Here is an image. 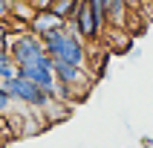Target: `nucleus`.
Instances as JSON below:
<instances>
[{"mask_svg":"<svg viewBox=\"0 0 153 148\" xmlns=\"http://www.w3.org/2000/svg\"><path fill=\"white\" fill-rule=\"evenodd\" d=\"M150 148H153V145H150Z\"/></svg>","mask_w":153,"mask_h":148,"instance_id":"obj_16","label":"nucleus"},{"mask_svg":"<svg viewBox=\"0 0 153 148\" xmlns=\"http://www.w3.org/2000/svg\"><path fill=\"white\" fill-rule=\"evenodd\" d=\"M12 104H15V99H12V93L6 90V84L0 81V116H9Z\"/></svg>","mask_w":153,"mask_h":148,"instance_id":"obj_11","label":"nucleus"},{"mask_svg":"<svg viewBox=\"0 0 153 148\" xmlns=\"http://www.w3.org/2000/svg\"><path fill=\"white\" fill-rule=\"evenodd\" d=\"M9 41H12V23L0 20V50H9Z\"/></svg>","mask_w":153,"mask_h":148,"instance_id":"obj_12","label":"nucleus"},{"mask_svg":"<svg viewBox=\"0 0 153 148\" xmlns=\"http://www.w3.org/2000/svg\"><path fill=\"white\" fill-rule=\"evenodd\" d=\"M49 9L55 12V15H61L64 20H69V17H72V12L78 9V0H52Z\"/></svg>","mask_w":153,"mask_h":148,"instance_id":"obj_9","label":"nucleus"},{"mask_svg":"<svg viewBox=\"0 0 153 148\" xmlns=\"http://www.w3.org/2000/svg\"><path fill=\"white\" fill-rule=\"evenodd\" d=\"M43 50L52 58H64V61H72V64H81V67H90V44L78 32H72L69 26L46 35L43 38Z\"/></svg>","mask_w":153,"mask_h":148,"instance_id":"obj_1","label":"nucleus"},{"mask_svg":"<svg viewBox=\"0 0 153 148\" xmlns=\"http://www.w3.org/2000/svg\"><path fill=\"white\" fill-rule=\"evenodd\" d=\"M150 3H153V0H145V12H147V6H150Z\"/></svg>","mask_w":153,"mask_h":148,"instance_id":"obj_15","label":"nucleus"},{"mask_svg":"<svg viewBox=\"0 0 153 148\" xmlns=\"http://www.w3.org/2000/svg\"><path fill=\"white\" fill-rule=\"evenodd\" d=\"M104 6H107V26H127L130 20V9L124 6V0H104Z\"/></svg>","mask_w":153,"mask_h":148,"instance_id":"obj_7","label":"nucleus"},{"mask_svg":"<svg viewBox=\"0 0 153 148\" xmlns=\"http://www.w3.org/2000/svg\"><path fill=\"white\" fill-rule=\"evenodd\" d=\"M35 15L32 0H12V12H9V20H17L20 26H26Z\"/></svg>","mask_w":153,"mask_h":148,"instance_id":"obj_8","label":"nucleus"},{"mask_svg":"<svg viewBox=\"0 0 153 148\" xmlns=\"http://www.w3.org/2000/svg\"><path fill=\"white\" fill-rule=\"evenodd\" d=\"M9 55L15 58V64H38V61H46V50H43V38L35 35L32 29H20V32L12 35L9 41Z\"/></svg>","mask_w":153,"mask_h":148,"instance_id":"obj_2","label":"nucleus"},{"mask_svg":"<svg viewBox=\"0 0 153 148\" xmlns=\"http://www.w3.org/2000/svg\"><path fill=\"white\" fill-rule=\"evenodd\" d=\"M15 73H17V64H15V58L9 55V50H0V81L12 78Z\"/></svg>","mask_w":153,"mask_h":148,"instance_id":"obj_10","label":"nucleus"},{"mask_svg":"<svg viewBox=\"0 0 153 148\" xmlns=\"http://www.w3.org/2000/svg\"><path fill=\"white\" fill-rule=\"evenodd\" d=\"M3 84H6V90L12 93V99H15V102L26 104V107H32V110H43V107L52 102L49 90L38 87L35 81H29V78H23V76H17V73H15L12 78H6Z\"/></svg>","mask_w":153,"mask_h":148,"instance_id":"obj_3","label":"nucleus"},{"mask_svg":"<svg viewBox=\"0 0 153 148\" xmlns=\"http://www.w3.org/2000/svg\"><path fill=\"white\" fill-rule=\"evenodd\" d=\"M124 6L130 12H145V0H124Z\"/></svg>","mask_w":153,"mask_h":148,"instance_id":"obj_13","label":"nucleus"},{"mask_svg":"<svg viewBox=\"0 0 153 148\" xmlns=\"http://www.w3.org/2000/svg\"><path fill=\"white\" fill-rule=\"evenodd\" d=\"M64 26H67V20H64L61 15H55L52 9H35V15H32V20L26 23V29H32L35 35L46 38V35L58 32V29H64Z\"/></svg>","mask_w":153,"mask_h":148,"instance_id":"obj_6","label":"nucleus"},{"mask_svg":"<svg viewBox=\"0 0 153 148\" xmlns=\"http://www.w3.org/2000/svg\"><path fill=\"white\" fill-rule=\"evenodd\" d=\"M9 12H12V0H0V20H9Z\"/></svg>","mask_w":153,"mask_h":148,"instance_id":"obj_14","label":"nucleus"},{"mask_svg":"<svg viewBox=\"0 0 153 148\" xmlns=\"http://www.w3.org/2000/svg\"><path fill=\"white\" fill-rule=\"evenodd\" d=\"M67 26L72 29V32H78L87 44H95V41H98V38L104 35V26L95 20L93 6H90L87 0H78V9L72 12V17L67 20Z\"/></svg>","mask_w":153,"mask_h":148,"instance_id":"obj_4","label":"nucleus"},{"mask_svg":"<svg viewBox=\"0 0 153 148\" xmlns=\"http://www.w3.org/2000/svg\"><path fill=\"white\" fill-rule=\"evenodd\" d=\"M17 76L35 81L43 90H52L55 87V73H52V55L46 61H38V64H17Z\"/></svg>","mask_w":153,"mask_h":148,"instance_id":"obj_5","label":"nucleus"}]
</instances>
